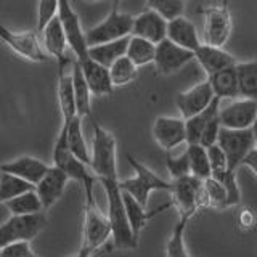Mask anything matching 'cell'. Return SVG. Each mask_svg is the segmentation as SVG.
<instances>
[{
	"label": "cell",
	"instance_id": "cell-1",
	"mask_svg": "<svg viewBox=\"0 0 257 257\" xmlns=\"http://www.w3.org/2000/svg\"><path fill=\"white\" fill-rule=\"evenodd\" d=\"M96 180L101 183L108 201V220L111 225L112 249H135L139 246V239L134 236L127 220L117 172L103 174L96 177Z\"/></svg>",
	"mask_w": 257,
	"mask_h": 257
},
{
	"label": "cell",
	"instance_id": "cell-2",
	"mask_svg": "<svg viewBox=\"0 0 257 257\" xmlns=\"http://www.w3.org/2000/svg\"><path fill=\"white\" fill-rule=\"evenodd\" d=\"M127 161L132 166L135 175L132 179H127L122 182L119 180V187L120 190L127 191L128 195H132L142 206H148V198L151 191H171V180H164L163 177H159L156 172H153L150 167L142 164L139 159H135L131 155H127Z\"/></svg>",
	"mask_w": 257,
	"mask_h": 257
},
{
	"label": "cell",
	"instance_id": "cell-3",
	"mask_svg": "<svg viewBox=\"0 0 257 257\" xmlns=\"http://www.w3.org/2000/svg\"><path fill=\"white\" fill-rule=\"evenodd\" d=\"M111 236V225L108 217H104L96 201L85 199V219H84V239L80 251L76 257H90L93 252L106 244Z\"/></svg>",
	"mask_w": 257,
	"mask_h": 257
},
{
	"label": "cell",
	"instance_id": "cell-4",
	"mask_svg": "<svg viewBox=\"0 0 257 257\" xmlns=\"http://www.w3.org/2000/svg\"><path fill=\"white\" fill-rule=\"evenodd\" d=\"M171 206H174L179 212V217L183 219H191L198 212L199 207L204 204V190H203V180L196 179L195 175H185L180 179L171 180Z\"/></svg>",
	"mask_w": 257,
	"mask_h": 257
},
{
	"label": "cell",
	"instance_id": "cell-5",
	"mask_svg": "<svg viewBox=\"0 0 257 257\" xmlns=\"http://www.w3.org/2000/svg\"><path fill=\"white\" fill-rule=\"evenodd\" d=\"M48 225L42 212L29 215H12L5 223L0 225V247L16 241H31Z\"/></svg>",
	"mask_w": 257,
	"mask_h": 257
},
{
	"label": "cell",
	"instance_id": "cell-6",
	"mask_svg": "<svg viewBox=\"0 0 257 257\" xmlns=\"http://www.w3.org/2000/svg\"><path fill=\"white\" fill-rule=\"evenodd\" d=\"M0 40L21 58L31 63H45L50 56L39 40L37 31H12L0 24Z\"/></svg>",
	"mask_w": 257,
	"mask_h": 257
},
{
	"label": "cell",
	"instance_id": "cell-7",
	"mask_svg": "<svg viewBox=\"0 0 257 257\" xmlns=\"http://www.w3.org/2000/svg\"><path fill=\"white\" fill-rule=\"evenodd\" d=\"M134 16L119 12V8H111V13L92 29L85 32L87 45H96L103 42H111L132 34Z\"/></svg>",
	"mask_w": 257,
	"mask_h": 257
},
{
	"label": "cell",
	"instance_id": "cell-8",
	"mask_svg": "<svg viewBox=\"0 0 257 257\" xmlns=\"http://www.w3.org/2000/svg\"><path fill=\"white\" fill-rule=\"evenodd\" d=\"M204 15V42L212 47H223L233 31V20L227 2H220L203 10Z\"/></svg>",
	"mask_w": 257,
	"mask_h": 257
},
{
	"label": "cell",
	"instance_id": "cell-9",
	"mask_svg": "<svg viewBox=\"0 0 257 257\" xmlns=\"http://www.w3.org/2000/svg\"><path fill=\"white\" fill-rule=\"evenodd\" d=\"M58 20L68 40V47L74 53L76 60L82 63L88 60V45L85 40V31L82 29L79 15L72 8L69 0H58Z\"/></svg>",
	"mask_w": 257,
	"mask_h": 257
},
{
	"label": "cell",
	"instance_id": "cell-10",
	"mask_svg": "<svg viewBox=\"0 0 257 257\" xmlns=\"http://www.w3.org/2000/svg\"><path fill=\"white\" fill-rule=\"evenodd\" d=\"M217 145L222 148L228 161V167L236 171L243 158L251 151L254 145V137L251 128H227L220 127Z\"/></svg>",
	"mask_w": 257,
	"mask_h": 257
},
{
	"label": "cell",
	"instance_id": "cell-11",
	"mask_svg": "<svg viewBox=\"0 0 257 257\" xmlns=\"http://www.w3.org/2000/svg\"><path fill=\"white\" fill-rule=\"evenodd\" d=\"M191 60H195V52L179 47L166 37L159 44H156V53L153 63H155V68L161 76H171L174 72L180 71Z\"/></svg>",
	"mask_w": 257,
	"mask_h": 257
},
{
	"label": "cell",
	"instance_id": "cell-12",
	"mask_svg": "<svg viewBox=\"0 0 257 257\" xmlns=\"http://www.w3.org/2000/svg\"><path fill=\"white\" fill-rule=\"evenodd\" d=\"M153 137L164 151H171L187 143L185 119L172 116H158L153 122Z\"/></svg>",
	"mask_w": 257,
	"mask_h": 257
},
{
	"label": "cell",
	"instance_id": "cell-13",
	"mask_svg": "<svg viewBox=\"0 0 257 257\" xmlns=\"http://www.w3.org/2000/svg\"><path fill=\"white\" fill-rule=\"evenodd\" d=\"M214 98H215L214 90L211 84H209V80L206 79L203 82L193 85L188 90L177 93L175 104H177V108H179L182 117L188 119L191 116L198 114V112H201L204 108H207Z\"/></svg>",
	"mask_w": 257,
	"mask_h": 257
},
{
	"label": "cell",
	"instance_id": "cell-14",
	"mask_svg": "<svg viewBox=\"0 0 257 257\" xmlns=\"http://www.w3.org/2000/svg\"><path fill=\"white\" fill-rule=\"evenodd\" d=\"M220 125L227 128H251L257 119V101L239 98L219 109Z\"/></svg>",
	"mask_w": 257,
	"mask_h": 257
},
{
	"label": "cell",
	"instance_id": "cell-15",
	"mask_svg": "<svg viewBox=\"0 0 257 257\" xmlns=\"http://www.w3.org/2000/svg\"><path fill=\"white\" fill-rule=\"evenodd\" d=\"M68 182H69V177L63 169L56 166L48 167L45 175L36 185V193L40 199V203H42L44 211H48V209L63 196Z\"/></svg>",
	"mask_w": 257,
	"mask_h": 257
},
{
	"label": "cell",
	"instance_id": "cell-16",
	"mask_svg": "<svg viewBox=\"0 0 257 257\" xmlns=\"http://www.w3.org/2000/svg\"><path fill=\"white\" fill-rule=\"evenodd\" d=\"M167 34V20L163 18L158 12L147 8L140 15L134 16L132 36L148 39L153 44H159L166 39Z\"/></svg>",
	"mask_w": 257,
	"mask_h": 257
},
{
	"label": "cell",
	"instance_id": "cell-17",
	"mask_svg": "<svg viewBox=\"0 0 257 257\" xmlns=\"http://www.w3.org/2000/svg\"><path fill=\"white\" fill-rule=\"evenodd\" d=\"M58 104H60L63 124H68L69 120L77 114L76 103H74V90H72V61L69 58L60 61Z\"/></svg>",
	"mask_w": 257,
	"mask_h": 257
},
{
	"label": "cell",
	"instance_id": "cell-18",
	"mask_svg": "<svg viewBox=\"0 0 257 257\" xmlns=\"http://www.w3.org/2000/svg\"><path fill=\"white\" fill-rule=\"evenodd\" d=\"M48 167L50 166L34 156H20L13 161L0 164V172L13 174L32 185H37L39 180L42 179L45 172L48 171Z\"/></svg>",
	"mask_w": 257,
	"mask_h": 257
},
{
	"label": "cell",
	"instance_id": "cell-19",
	"mask_svg": "<svg viewBox=\"0 0 257 257\" xmlns=\"http://www.w3.org/2000/svg\"><path fill=\"white\" fill-rule=\"evenodd\" d=\"M195 60L201 64V68L206 71L207 76H211L220 69L235 66L238 63L235 56L227 50H223V47H212L207 44H201L196 48Z\"/></svg>",
	"mask_w": 257,
	"mask_h": 257
},
{
	"label": "cell",
	"instance_id": "cell-20",
	"mask_svg": "<svg viewBox=\"0 0 257 257\" xmlns=\"http://www.w3.org/2000/svg\"><path fill=\"white\" fill-rule=\"evenodd\" d=\"M166 37L169 40H172V42L177 44L179 47H183V48H187V50H191V52H195L196 48L203 44L199 39L196 26L188 18H185L183 15L167 21Z\"/></svg>",
	"mask_w": 257,
	"mask_h": 257
},
{
	"label": "cell",
	"instance_id": "cell-21",
	"mask_svg": "<svg viewBox=\"0 0 257 257\" xmlns=\"http://www.w3.org/2000/svg\"><path fill=\"white\" fill-rule=\"evenodd\" d=\"M79 64L85 77V82L92 92V96H108L114 92V87L111 84L109 71L106 66L98 64L90 58Z\"/></svg>",
	"mask_w": 257,
	"mask_h": 257
},
{
	"label": "cell",
	"instance_id": "cell-22",
	"mask_svg": "<svg viewBox=\"0 0 257 257\" xmlns=\"http://www.w3.org/2000/svg\"><path fill=\"white\" fill-rule=\"evenodd\" d=\"M40 34H42V42H44L42 45L48 56L58 60V63L68 58V55H66L68 40H66V36H64V31L61 28L58 16L48 23Z\"/></svg>",
	"mask_w": 257,
	"mask_h": 257
},
{
	"label": "cell",
	"instance_id": "cell-23",
	"mask_svg": "<svg viewBox=\"0 0 257 257\" xmlns=\"http://www.w3.org/2000/svg\"><path fill=\"white\" fill-rule=\"evenodd\" d=\"M122 201H124V209H125V215H127L128 225H131L132 233H134V236L137 239H139V235H140L142 228L145 227V225H147V222L151 219L153 215H156L159 212L166 211L167 207H171V203H167L164 206H161L159 209H156V211L148 212L147 207L142 206L132 195H128V193L124 191V190H122Z\"/></svg>",
	"mask_w": 257,
	"mask_h": 257
},
{
	"label": "cell",
	"instance_id": "cell-24",
	"mask_svg": "<svg viewBox=\"0 0 257 257\" xmlns=\"http://www.w3.org/2000/svg\"><path fill=\"white\" fill-rule=\"evenodd\" d=\"M72 90H74V103H76L77 116L90 120L93 117L92 92L85 82V77L82 74V69H80V64L77 60L72 61Z\"/></svg>",
	"mask_w": 257,
	"mask_h": 257
},
{
	"label": "cell",
	"instance_id": "cell-25",
	"mask_svg": "<svg viewBox=\"0 0 257 257\" xmlns=\"http://www.w3.org/2000/svg\"><path fill=\"white\" fill-rule=\"evenodd\" d=\"M61 128L66 132V142L69 151L84 164L90 166V150L87 147L84 131H82V117L74 116L68 124H61Z\"/></svg>",
	"mask_w": 257,
	"mask_h": 257
},
{
	"label": "cell",
	"instance_id": "cell-26",
	"mask_svg": "<svg viewBox=\"0 0 257 257\" xmlns=\"http://www.w3.org/2000/svg\"><path fill=\"white\" fill-rule=\"evenodd\" d=\"M127 42H128V36L122 37V39H117V40H111V42L90 45L88 47V58L96 61L98 64H103V66L109 68L117 58L125 55Z\"/></svg>",
	"mask_w": 257,
	"mask_h": 257
},
{
	"label": "cell",
	"instance_id": "cell-27",
	"mask_svg": "<svg viewBox=\"0 0 257 257\" xmlns=\"http://www.w3.org/2000/svg\"><path fill=\"white\" fill-rule=\"evenodd\" d=\"M209 84H211L214 95L217 98H238V77L235 66L225 68L207 76Z\"/></svg>",
	"mask_w": 257,
	"mask_h": 257
},
{
	"label": "cell",
	"instance_id": "cell-28",
	"mask_svg": "<svg viewBox=\"0 0 257 257\" xmlns=\"http://www.w3.org/2000/svg\"><path fill=\"white\" fill-rule=\"evenodd\" d=\"M220 109V98H215L211 101L207 108H204L198 114L191 116L188 119H185V132H187V143H199L201 140V134H203L206 124L211 120L214 116L219 114Z\"/></svg>",
	"mask_w": 257,
	"mask_h": 257
},
{
	"label": "cell",
	"instance_id": "cell-29",
	"mask_svg": "<svg viewBox=\"0 0 257 257\" xmlns=\"http://www.w3.org/2000/svg\"><path fill=\"white\" fill-rule=\"evenodd\" d=\"M155 53H156V44H153L148 39H143L139 36H132V34L128 36L125 56L137 68L147 66V64L153 63Z\"/></svg>",
	"mask_w": 257,
	"mask_h": 257
},
{
	"label": "cell",
	"instance_id": "cell-30",
	"mask_svg": "<svg viewBox=\"0 0 257 257\" xmlns=\"http://www.w3.org/2000/svg\"><path fill=\"white\" fill-rule=\"evenodd\" d=\"M238 92L241 98H251L257 101V60L236 63Z\"/></svg>",
	"mask_w": 257,
	"mask_h": 257
},
{
	"label": "cell",
	"instance_id": "cell-31",
	"mask_svg": "<svg viewBox=\"0 0 257 257\" xmlns=\"http://www.w3.org/2000/svg\"><path fill=\"white\" fill-rule=\"evenodd\" d=\"M4 204L13 215H29V214H37L44 211L42 203H40V199L36 193V188L29 190L26 193H21V195L8 199Z\"/></svg>",
	"mask_w": 257,
	"mask_h": 257
},
{
	"label": "cell",
	"instance_id": "cell-32",
	"mask_svg": "<svg viewBox=\"0 0 257 257\" xmlns=\"http://www.w3.org/2000/svg\"><path fill=\"white\" fill-rule=\"evenodd\" d=\"M188 163H190V174L195 175L196 179L206 180L211 177V164H209L207 150L199 143H191L187 147Z\"/></svg>",
	"mask_w": 257,
	"mask_h": 257
},
{
	"label": "cell",
	"instance_id": "cell-33",
	"mask_svg": "<svg viewBox=\"0 0 257 257\" xmlns=\"http://www.w3.org/2000/svg\"><path fill=\"white\" fill-rule=\"evenodd\" d=\"M111 84L112 87H125L132 84L139 76V68L127 58V56H120L108 68Z\"/></svg>",
	"mask_w": 257,
	"mask_h": 257
},
{
	"label": "cell",
	"instance_id": "cell-34",
	"mask_svg": "<svg viewBox=\"0 0 257 257\" xmlns=\"http://www.w3.org/2000/svg\"><path fill=\"white\" fill-rule=\"evenodd\" d=\"M36 185H32L26 180L20 179L13 174L0 172V203H7L8 199L26 193L29 190H34Z\"/></svg>",
	"mask_w": 257,
	"mask_h": 257
},
{
	"label": "cell",
	"instance_id": "cell-35",
	"mask_svg": "<svg viewBox=\"0 0 257 257\" xmlns=\"http://www.w3.org/2000/svg\"><path fill=\"white\" fill-rule=\"evenodd\" d=\"M203 190H204V204L215 209H227L228 207V195L223 185L214 179L207 177L203 180Z\"/></svg>",
	"mask_w": 257,
	"mask_h": 257
},
{
	"label": "cell",
	"instance_id": "cell-36",
	"mask_svg": "<svg viewBox=\"0 0 257 257\" xmlns=\"http://www.w3.org/2000/svg\"><path fill=\"white\" fill-rule=\"evenodd\" d=\"M188 222V219L180 217L179 222L175 223L171 236L166 243V257H190L187 244H185V230H187Z\"/></svg>",
	"mask_w": 257,
	"mask_h": 257
},
{
	"label": "cell",
	"instance_id": "cell-37",
	"mask_svg": "<svg viewBox=\"0 0 257 257\" xmlns=\"http://www.w3.org/2000/svg\"><path fill=\"white\" fill-rule=\"evenodd\" d=\"M147 7L150 10L158 12L163 18L169 21L183 15L185 0H147Z\"/></svg>",
	"mask_w": 257,
	"mask_h": 257
},
{
	"label": "cell",
	"instance_id": "cell-38",
	"mask_svg": "<svg viewBox=\"0 0 257 257\" xmlns=\"http://www.w3.org/2000/svg\"><path fill=\"white\" fill-rule=\"evenodd\" d=\"M236 171H231V169H227V171L219 172V174H212L211 177L219 180L225 190H227V195H228V207L231 206H238L241 203V190H239V185L236 180Z\"/></svg>",
	"mask_w": 257,
	"mask_h": 257
},
{
	"label": "cell",
	"instance_id": "cell-39",
	"mask_svg": "<svg viewBox=\"0 0 257 257\" xmlns=\"http://www.w3.org/2000/svg\"><path fill=\"white\" fill-rule=\"evenodd\" d=\"M58 15V0H39L37 4V24L36 31L42 32L44 28Z\"/></svg>",
	"mask_w": 257,
	"mask_h": 257
},
{
	"label": "cell",
	"instance_id": "cell-40",
	"mask_svg": "<svg viewBox=\"0 0 257 257\" xmlns=\"http://www.w3.org/2000/svg\"><path fill=\"white\" fill-rule=\"evenodd\" d=\"M166 167H167L169 175H171V180L180 179V177H185V175H190V163H188L187 151H183L180 156L167 155Z\"/></svg>",
	"mask_w": 257,
	"mask_h": 257
},
{
	"label": "cell",
	"instance_id": "cell-41",
	"mask_svg": "<svg viewBox=\"0 0 257 257\" xmlns=\"http://www.w3.org/2000/svg\"><path fill=\"white\" fill-rule=\"evenodd\" d=\"M206 150H207L209 164H211V175L223 172V171H227V169H230L227 156H225V153L222 151V148L219 147V145L215 143V145H212V147H209ZM231 171H233V169H231Z\"/></svg>",
	"mask_w": 257,
	"mask_h": 257
},
{
	"label": "cell",
	"instance_id": "cell-42",
	"mask_svg": "<svg viewBox=\"0 0 257 257\" xmlns=\"http://www.w3.org/2000/svg\"><path fill=\"white\" fill-rule=\"evenodd\" d=\"M0 257H40L31 249L29 241H16L0 247Z\"/></svg>",
	"mask_w": 257,
	"mask_h": 257
},
{
	"label": "cell",
	"instance_id": "cell-43",
	"mask_svg": "<svg viewBox=\"0 0 257 257\" xmlns=\"http://www.w3.org/2000/svg\"><path fill=\"white\" fill-rule=\"evenodd\" d=\"M236 227L241 231H252L257 227V212L249 206H241L236 214Z\"/></svg>",
	"mask_w": 257,
	"mask_h": 257
},
{
	"label": "cell",
	"instance_id": "cell-44",
	"mask_svg": "<svg viewBox=\"0 0 257 257\" xmlns=\"http://www.w3.org/2000/svg\"><path fill=\"white\" fill-rule=\"evenodd\" d=\"M220 119H219V114L214 116L209 122L206 124L203 134H201V140H199V145H203L204 148H209L212 147V145L217 143V137H219V131H220Z\"/></svg>",
	"mask_w": 257,
	"mask_h": 257
},
{
	"label": "cell",
	"instance_id": "cell-45",
	"mask_svg": "<svg viewBox=\"0 0 257 257\" xmlns=\"http://www.w3.org/2000/svg\"><path fill=\"white\" fill-rule=\"evenodd\" d=\"M239 166H244L247 169H251V172L257 177V147H254L247 155L243 158Z\"/></svg>",
	"mask_w": 257,
	"mask_h": 257
},
{
	"label": "cell",
	"instance_id": "cell-46",
	"mask_svg": "<svg viewBox=\"0 0 257 257\" xmlns=\"http://www.w3.org/2000/svg\"><path fill=\"white\" fill-rule=\"evenodd\" d=\"M251 131H252V137H254V145L257 147V119L254 120V124L251 127Z\"/></svg>",
	"mask_w": 257,
	"mask_h": 257
},
{
	"label": "cell",
	"instance_id": "cell-47",
	"mask_svg": "<svg viewBox=\"0 0 257 257\" xmlns=\"http://www.w3.org/2000/svg\"><path fill=\"white\" fill-rule=\"evenodd\" d=\"M111 4H112V8H119V5L122 4V0H111Z\"/></svg>",
	"mask_w": 257,
	"mask_h": 257
},
{
	"label": "cell",
	"instance_id": "cell-48",
	"mask_svg": "<svg viewBox=\"0 0 257 257\" xmlns=\"http://www.w3.org/2000/svg\"><path fill=\"white\" fill-rule=\"evenodd\" d=\"M85 2H92V4H96V2H103V0H85Z\"/></svg>",
	"mask_w": 257,
	"mask_h": 257
}]
</instances>
